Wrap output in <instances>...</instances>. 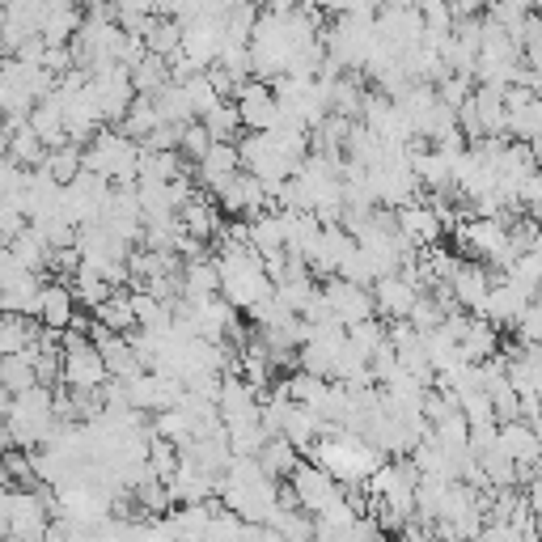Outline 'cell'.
<instances>
[{"label":"cell","instance_id":"10","mask_svg":"<svg viewBox=\"0 0 542 542\" xmlns=\"http://www.w3.org/2000/svg\"><path fill=\"white\" fill-rule=\"evenodd\" d=\"M72 318H77V293H72V284H64V280L43 284V297H39V322L43 327L68 331Z\"/></svg>","mask_w":542,"mask_h":542},{"label":"cell","instance_id":"6","mask_svg":"<svg viewBox=\"0 0 542 542\" xmlns=\"http://www.w3.org/2000/svg\"><path fill=\"white\" fill-rule=\"evenodd\" d=\"M225 43H229V34H225V17H195V22H187L183 51H187V56H191L195 64L212 68L216 60H221Z\"/></svg>","mask_w":542,"mask_h":542},{"label":"cell","instance_id":"20","mask_svg":"<svg viewBox=\"0 0 542 542\" xmlns=\"http://www.w3.org/2000/svg\"><path fill=\"white\" fill-rule=\"evenodd\" d=\"M259 462H263V471H267L271 479H293V471L305 462V454H301V449L288 441V437H271V441L263 445Z\"/></svg>","mask_w":542,"mask_h":542},{"label":"cell","instance_id":"16","mask_svg":"<svg viewBox=\"0 0 542 542\" xmlns=\"http://www.w3.org/2000/svg\"><path fill=\"white\" fill-rule=\"evenodd\" d=\"M221 293V259H195L183 267V297L187 301H208Z\"/></svg>","mask_w":542,"mask_h":542},{"label":"cell","instance_id":"40","mask_svg":"<svg viewBox=\"0 0 542 542\" xmlns=\"http://www.w3.org/2000/svg\"><path fill=\"white\" fill-rule=\"evenodd\" d=\"M492 399H496V420H500V424H513V420H521V394H517L513 386L496 390Z\"/></svg>","mask_w":542,"mask_h":542},{"label":"cell","instance_id":"42","mask_svg":"<svg viewBox=\"0 0 542 542\" xmlns=\"http://www.w3.org/2000/svg\"><path fill=\"white\" fill-rule=\"evenodd\" d=\"M479 542H526V534H521L513 521L504 526V521H487V530L479 534Z\"/></svg>","mask_w":542,"mask_h":542},{"label":"cell","instance_id":"17","mask_svg":"<svg viewBox=\"0 0 542 542\" xmlns=\"http://www.w3.org/2000/svg\"><path fill=\"white\" fill-rule=\"evenodd\" d=\"M94 314L102 327H111V331H119V335H132L136 327H140V318H136V305H132V288H115L111 297H106L98 310H89Z\"/></svg>","mask_w":542,"mask_h":542},{"label":"cell","instance_id":"19","mask_svg":"<svg viewBox=\"0 0 542 542\" xmlns=\"http://www.w3.org/2000/svg\"><path fill=\"white\" fill-rule=\"evenodd\" d=\"M47 144H43V136L30 128H17V132H9L5 136V157H13V161H22L26 170H39V166H47Z\"/></svg>","mask_w":542,"mask_h":542},{"label":"cell","instance_id":"2","mask_svg":"<svg viewBox=\"0 0 542 542\" xmlns=\"http://www.w3.org/2000/svg\"><path fill=\"white\" fill-rule=\"evenodd\" d=\"M293 487H297V500H301V509L305 513H327L335 500L348 496V483H339L327 466H318V462H301L297 471H293Z\"/></svg>","mask_w":542,"mask_h":542},{"label":"cell","instance_id":"4","mask_svg":"<svg viewBox=\"0 0 542 542\" xmlns=\"http://www.w3.org/2000/svg\"><path fill=\"white\" fill-rule=\"evenodd\" d=\"M377 34L394 47V51H415L424 43V34H428V22H424V13H420V5H411V9H394V5H386L382 13H377Z\"/></svg>","mask_w":542,"mask_h":542},{"label":"cell","instance_id":"27","mask_svg":"<svg viewBox=\"0 0 542 542\" xmlns=\"http://www.w3.org/2000/svg\"><path fill=\"white\" fill-rule=\"evenodd\" d=\"M149 466H153V475H157L161 483H170L178 471H183V449H178V441L153 437V445H149Z\"/></svg>","mask_w":542,"mask_h":542},{"label":"cell","instance_id":"43","mask_svg":"<svg viewBox=\"0 0 542 542\" xmlns=\"http://www.w3.org/2000/svg\"><path fill=\"white\" fill-rule=\"evenodd\" d=\"M530 149H534V157H538V166H542V136H534V140H530Z\"/></svg>","mask_w":542,"mask_h":542},{"label":"cell","instance_id":"12","mask_svg":"<svg viewBox=\"0 0 542 542\" xmlns=\"http://www.w3.org/2000/svg\"><path fill=\"white\" fill-rule=\"evenodd\" d=\"M178 221H183V229L191 233V238H216V233L225 229V221H221V204H216V195L212 191H200L195 200L178 212Z\"/></svg>","mask_w":542,"mask_h":542},{"label":"cell","instance_id":"30","mask_svg":"<svg viewBox=\"0 0 542 542\" xmlns=\"http://www.w3.org/2000/svg\"><path fill=\"white\" fill-rule=\"evenodd\" d=\"M348 343L360 352V356H369L382 348V343H390V331H386V318H365V322H356V327H348Z\"/></svg>","mask_w":542,"mask_h":542},{"label":"cell","instance_id":"44","mask_svg":"<svg viewBox=\"0 0 542 542\" xmlns=\"http://www.w3.org/2000/svg\"><path fill=\"white\" fill-rule=\"evenodd\" d=\"M530 255H538V259H542V229H538V238H534V250H530Z\"/></svg>","mask_w":542,"mask_h":542},{"label":"cell","instance_id":"41","mask_svg":"<svg viewBox=\"0 0 542 542\" xmlns=\"http://www.w3.org/2000/svg\"><path fill=\"white\" fill-rule=\"evenodd\" d=\"M26 271H30V267H26L22 259H17V255H13V250H9V246H5V250H0V288H9V284H17V280H22V276H26Z\"/></svg>","mask_w":542,"mask_h":542},{"label":"cell","instance_id":"1","mask_svg":"<svg viewBox=\"0 0 542 542\" xmlns=\"http://www.w3.org/2000/svg\"><path fill=\"white\" fill-rule=\"evenodd\" d=\"M221 293L238 305V310H255L263 297L276 293V280L267 276L263 255L255 246L233 250V255H221Z\"/></svg>","mask_w":542,"mask_h":542},{"label":"cell","instance_id":"11","mask_svg":"<svg viewBox=\"0 0 542 542\" xmlns=\"http://www.w3.org/2000/svg\"><path fill=\"white\" fill-rule=\"evenodd\" d=\"M496 449L504 458L534 466L542 458V437H538V428L530 420H513V424H500V445Z\"/></svg>","mask_w":542,"mask_h":542},{"label":"cell","instance_id":"21","mask_svg":"<svg viewBox=\"0 0 542 542\" xmlns=\"http://www.w3.org/2000/svg\"><path fill=\"white\" fill-rule=\"evenodd\" d=\"M500 327H492L487 318H475L471 322V331H466V339H462V352H466V360L471 365H483V360H492V356H500Z\"/></svg>","mask_w":542,"mask_h":542},{"label":"cell","instance_id":"31","mask_svg":"<svg viewBox=\"0 0 542 542\" xmlns=\"http://www.w3.org/2000/svg\"><path fill=\"white\" fill-rule=\"evenodd\" d=\"M204 128L216 136V140H242V111H238V102H221L212 115H204Z\"/></svg>","mask_w":542,"mask_h":542},{"label":"cell","instance_id":"32","mask_svg":"<svg viewBox=\"0 0 542 542\" xmlns=\"http://www.w3.org/2000/svg\"><path fill=\"white\" fill-rule=\"evenodd\" d=\"M445 314H449V305H441L437 293H420V301L411 305V314H407V318H411V327L424 335V331H437L441 322H445Z\"/></svg>","mask_w":542,"mask_h":542},{"label":"cell","instance_id":"23","mask_svg":"<svg viewBox=\"0 0 542 542\" xmlns=\"http://www.w3.org/2000/svg\"><path fill=\"white\" fill-rule=\"evenodd\" d=\"M47 170L56 174L64 187L77 183V178L85 174V144L68 140V144H60V149H51V153H47Z\"/></svg>","mask_w":542,"mask_h":542},{"label":"cell","instance_id":"9","mask_svg":"<svg viewBox=\"0 0 542 542\" xmlns=\"http://www.w3.org/2000/svg\"><path fill=\"white\" fill-rule=\"evenodd\" d=\"M399 229H403L420 250H424V246H437V242L445 238V221H441L437 208H432L428 200H415V204L399 208Z\"/></svg>","mask_w":542,"mask_h":542},{"label":"cell","instance_id":"3","mask_svg":"<svg viewBox=\"0 0 542 542\" xmlns=\"http://www.w3.org/2000/svg\"><path fill=\"white\" fill-rule=\"evenodd\" d=\"M449 288H454V301L462 305V310H471L475 318H483L487 297H492V288H496V271L487 263H479V259H462L458 271L449 276Z\"/></svg>","mask_w":542,"mask_h":542},{"label":"cell","instance_id":"28","mask_svg":"<svg viewBox=\"0 0 542 542\" xmlns=\"http://www.w3.org/2000/svg\"><path fill=\"white\" fill-rule=\"evenodd\" d=\"M183 89H187V102H191V111H195V119H204V115H212L216 106H221L225 98H221V89L212 85V77L208 72H195L191 81H183Z\"/></svg>","mask_w":542,"mask_h":542},{"label":"cell","instance_id":"24","mask_svg":"<svg viewBox=\"0 0 542 542\" xmlns=\"http://www.w3.org/2000/svg\"><path fill=\"white\" fill-rule=\"evenodd\" d=\"M157 128H161L157 102H153L149 94H136L132 111L123 115V123H119V132H123V136H132V140H144V136H149V132H157Z\"/></svg>","mask_w":542,"mask_h":542},{"label":"cell","instance_id":"35","mask_svg":"<svg viewBox=\"0 0 542 542\" xmlns=\"http://www.w3.org/2000/svg\"><path fill=\"white\" fill-rule=\"evenodd\" d=\"M140 144L153 153H183V123H161V128L149 132Z\"/></svg>","mask_w":542,"mask_h":542},{"label":"cell","instance_id":"13","mask_svg":"<svg viewBox=\"0 0 542 542\" xmlns=\"http://www.w3.org/2000/svg\"><path fill=\"white\" fill-rule=\"evenodd\" d=\"M526 305H530V297H521L509 280H500L492 288V297H487L483 318L492 322V327H500V331H513L517 322H521V314H526Z\"/></svg>","mask_w":542,"mask_h":542},{"label":"cell","instance_id":"37","mask_svg":"<svg viewBox=\"0 0 542 542\" xmlns=\"http://www.w3.org/2000/svg\"><path fill=\"white\" fill-rule=\"evenodd\" d=\"M517 343H526V348H534V343H542V297L526 305V314H521V322L513 327Z\"/></svg>","mask_w":542,"mask_h":542},{"label":"cell","instance_id":"14","mask_svg":"<svg viewBox=\"0 0 542 542\" xmlns=\"http://www.w3.org/2000/svg\"><path fill=\"white\" fill-rule=\"evenodd\" d=\"M0 386H5L9 394H22L30 386H39V343L26 352L0 356Z\"/></svg>","mask_w":542,"mask_h":542},{"label":"cell","instance_id":"34","mask_svg":"<svg viewBox=\"0 0 542 542\" xmlns=\"http://www.w3.org/2000/svg\"><path fill=\"white\" fill-rule=\"evenodd\" d=\"M420 13H424L428 30L454 34V26H458V13H454V5H449V0H420Z\"/></svg>","mask_w":542,"mask_h":542},{"label":"cell","instance_id":"22","mask_svg":"<svg viewBox=\"0 0 542 542\" xmlns=\"http://www.w3.org/2000/svg\"><path fill=\"white\" fill-rule=\"evenodd\" d=\"M183 34H187V26L178 22V17H161V13H157V22H153V30L144 34V39H149V51H153V56L174 60L178 51H183Z\"/></svg>","mask_w":542,"mask_h":542},{"label":"cell","instance_id":"33","mask_svg":"<svg viewBox=\"0 0 542 542\" xmlns=\"http://www.w3.org/2000/svg\"><path fill=\"white\" fill-rule=\"evenodd\" d=\"M212 144H216V136L204 128V119H191L187 128H183V157L195 161V166H200V161L212 153Z\"/></svg>","mask_w":542,"mask_h":542},{"label":"cell","instance_id":"36","mask_svg":"<svg viewBox=\"0 0 542 542\" xmlns=\"http://www.w3.org/2000/svg\"><path fill=\"white\" fill-rule=\"evenodd\" d=\"M339 276H343V280H352V284H365V288H373L377 280H382V276H377V267H373V259L365 255V250H356L352 259H343Z\"/></svg>","mask_w":542,"mask_h":542},{"label":"cell","instance_id":"7","mask_svg":"<svg viewBox=\"0 0 542 542\" xmlns=\"http://www.w3.org/2000/svg\"><path fill=\"white\" fill-rule=\"evenodd\" d=\"M106 382H111V369H106V360L94 343H85V348H77V352H64V386L102 390Z\"/></svg>","mask_w":542,"mask_h":542},{"label":"cell","instance_id":"26","mask_svg":"<svg viewBox=\"0 0 542 542\" xmlns=\"http://www.w3.org/2000/svg\"><path fill=\"white\" fill-rule=\"evenodd\" d=\"M153 102H157V115H161V123H183V128H187V123L195 119L191 102H187V89L178 85V81H170L166 89H157Z\"/></svg>","mask_w":542,"mask_h":542},{"label":"cell","instance_id":"29","mask_svg":"<svg viewBox=\"0 0 542 542\" xmlns=\"http://www.w3.org/2000/svg\"><path fill=\"white\" fill-rule=\"evenodd\" d=\"M250 246L259 255H271V250H284L288 238H284V225H280V212H267L259 221H250Z\"/></svg>","mask_w":542,"mask_h":542},{"label":"cell","instance_id":"5","mask_svg":"<svg viewBox=\"0 0 542 542\" xmlns=\"http://www.w3.org/2000/svg\"><path fill=\"white\" fill-rule=\"evenodd\" d=\"M322 288H327V297H331V305H335V318L343 322V327H356V322H365V318H377L373 288L352 284V280H343V276L322 280Z\"/></svg>","mask_w":542,"mask_h":542},{"label":"cell","instance_id":"38","mask_svg":"<svg viewBox=\"0 0 542 542\" xmlns=\"http://www.w3.org/2000/svg\"><path fill=\"white\" fill-rule=\"evenodd\" d=\"M437 89H441V102H449V106H462L466 98H475L479 81H475V77H462V72H449V77H445Z\"/></svg>","mask_w":542,"mask_h":542},{"label":"cell","instance_id":"8","mask_svg":"<svg viewBox=\"0 0 542 542\" xmlns=\"http://www.w3.org/2000/svg\"><path fill=\"white\" fill-rule=\"evenodd\" d=\"M373 297H377V318H407L411 305L420 301V288H415L403 271H390V276H382L373 284Z\"/></svg>","mask_w":542,"mask_h":542},{"label":"cell","instance_id":"15","mask_svg":"<svg viewBox=\"0 0 542 542\" xmlns=\"http://www.w3.org/2000/svg\"><path fill=\"white\" fill-rule=\"evenodd\" d=\"M5 246H9L13 255L22 259L30 271H51V267H56V246L43 238V229H39V225H26V229L17 233L13 242H5Z\"/></svg>","mask_w":542,"mask_h":542},{"label":"cell","instance_id":"18","mask_svg":"<svg viewBox=\"0 0 542 542\" xmlns=\"http://www.w3.org/2000/svg\"><path fill=\"white\" fill-rule=\"evenodd\" d=\"M72 293H77V305H85V310H98V305L115 293V284L102 276L98 263H81L77 271H72Z\"/></svg>","mask_w":542,"mask_h":542},{"label":"cell","instance_id":"39","mask_svg":"<svg viewBox=\"0 0 542 542\" xmlns=\"http://www.w3.org/2000/svg\"><path fill=\"white\" fill-rule=\"evenodd\" d=\"M538 229H542V221H534V216H526V212H521L517 221L509 225V242H513V250H517V259H521V255H530V250H534Z\"/></svg>","mask_w":542,"mask_h":542},{"label":"cell","instance_id":"25","mask_svg":"<svg viewBox=\"0 0 542 542\" xmlns=\"http://www.w3.org/2000/svg\"><path fill=\"white\" fill-rule=\"evenodd\" d=\"M132 81H136V94H157V89H166L170 81H174V72H170V60L166 56H144L136 68H132Z\"/></svg>","mask_w":542,"mask_h":542}]
</instances>
